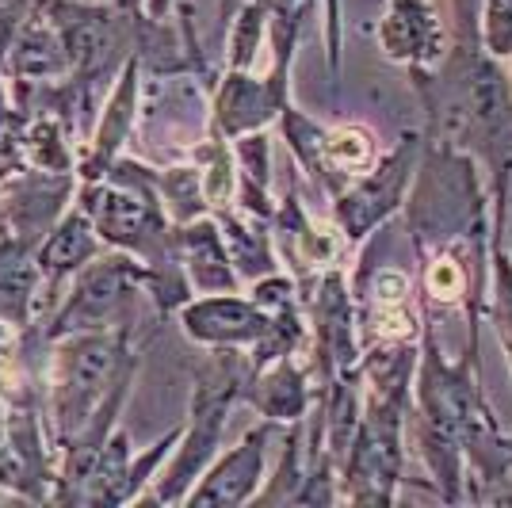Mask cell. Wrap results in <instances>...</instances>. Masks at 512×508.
Masks as SVG:
<instances>
[{
  "mask_svg": "<svg viewBox=\"0 0 512 508\" xmlns=\"http://www.w3.org/2000/svg\"><path fill=\"white\" fill-rule=\"evenodd\" d=\"M425 104V134L470 153L490 176V191L512 172V77L478 43H451L448 58L409 73Z\"/></svg>",
  "mask_w": 512,
  "mask_h": 508,
  "instance_id": "1",
  "label": "cell"
},
{
  "mask_svg": "<svg viewBox=\"0 0 512 508\" xmlns=\"http://www.w3.org/2000/svg\"><path fill=\"white\" fill-rule=\"evenodd\" d=\"M402 214L413 256L467 237H493L490 176L470 153L421 134V157Z\"/></svg>",
  "mask_w": 512,
  "mask_h": 508,
  "instance_id": "2",
  "label": "cell"
},
{
  "mask_svg": "<svg viewBox=\"0 0 512 508\" xmlns=\"http://www.w3.org/2000/svg\"><path fill=\"white\" fill-rule=\"evenodd\" d=\"M211 356L214 360L195 379L188 417L180 421V440L172 447L165 470L138 497L142 505H184L188 489L203 478V470L222 451V436H226L234 405L241 402L249 363H245V352H211Z\"/></svg>",
  "mask_w": 512,
  "mask_h": 508,
  "instance_id": "3",
  "label": "cell"
},
{
  "mask_svg": "<svg viewBox=\"0 0 512 508\" xmlns=\"http://www.w3.org/2000/svg\"><path fill=\"white\" fill-rule=\"evenodd\" d=\"M69 295L58 314L43 329V340L73 337V333H100V329H130L134 298L150 295V272L130 253H100L69 279Z\"/></svg>",
  "mask_w": 512,
  "mask_h": 508,
  "instance_id": "4",
  "label": "cell"
},
{
  "mask_svg": "<svg viewBox=\"0 0 512 508\" xmlns=\"http://www.w3.org/2000/svg\"><path fill=\"white\" fill-rule=\"evenodd\" d=\"M417 157H421V130H406L371 169L356 176V180H348L329 199L333 203V222H337L341 237L348 241V249L367 245L394 214L406 207Z\"/></svg>",
  "mask_w": 512,
  "mask_h": 508,
  "instance_id": "5",
  "label": "cell"
},
{
  "mask_svg": "<svg viewBox=\"0 0 512 508\" xmlns=\"http://www.w3.org/2000/svg\"><path fill=\"white\" fill-rule=\"evenodd\" d=\"M356 298V329L360 348L371 344H417L425 318H421V298H417V276L413 268L398 264H375L360 268L352 283Z\"/></svg>",
  "mask_w": 512,
  "mask_h": 508,
  "instance_id": "6",
  "label": "cell"
},
{
  "mask_svg": "<svg viewBox=\"0 0 512 508\" xmlns=\"http://www.w3.org/2000/svg\"><path fill=\"white\" fill-rule=\"evenodd\" d=\"M291 100V69H226L211 88V130L234 142L241 134L268 130L279 119L283 104Z\"/></svg>",
  "mask_w": 512,
  "mask_h": 508,
  "instance_id": "7",
  "label": "cell"
},
{
  "mask_svg": "<svg viewBox=\"0 0 512 508\" xmlns=\"http://www.w3.org/2000/svg\"><path fill=\"white\" fill-rule=\"evenodd\" d=\"M375 43L386 62L402 65L409 73H425L448 58L455 35L436 0H383Z\"/></svg>",
  "mask_w": 512,
  "mask_h": 508,
  "instance_id": "8",
  "label": "cell"
},
{
  "mask_svg": "<svg viewBox=\"0 0 512 508\" xmlns=\"http://www.w3.org/2000/svg\"><path fill=\"white\" fill-rule=\"evenodd\" d=\"M176 318H180L184 337L207 352H249L264 340L272 325V314L260 310L249 291L192 295L176 310Z\"/></svg>",
  "mask_w": 512,
  "mask_h": 508,
  "instance_id": "9",
  "label": "cell"
},
{
  "mask_svg": "<svg viewBox=\"0 0 512 508\" xmlns=\"http://www.w3.org/2000/svg\"><path fill=\"white\" fill-rule=\"evenodd\" d=\"M279 428H283V424L260 417V424H253V428L241 436V444H234L226 455L218 451V459H214V463L203 470V478L188 489L184 505L237 508V505L256 501V493H260L264 478H268V444L279 436Z\"/></svg>",
  "mask_w": 512,
  "mask_h": 508,
  "instance_id": "10",
  "label": "cell"
},
{
  "mask_svg": "<svg viewBox=\"0 0 512 508\" xmlns=\"http://www.w3.org/2000/svg\"><path fill=\"white\" fill-rule=\"evenodd\" d=\"M142 92H146V73H142V58L134 54L107 88L96 134L85 146V157L77 161V180H96V176H104L115 157H123V146L134 138L138 119H142Z\"/></svg>",
  "mask_w": 512,
  "mask_h": 508,
  "instance_id": "11",
  "label": "cell"
},
{
  "mask_svg": "<svg viewBox=\"0 0 512 508\" xmlns=\"http://www.w3.org/2000/svg\"><path fill=\"white\" fill-rule=\"evenodd\" d=\"M241 402H249L264 417L276 424L306 421V413L318 402V386L306 363V348L291 352L283 360L268 363L260 371H245V386H241Z\"/></svg>",
  "mask_w": 512,
  "mask_h": 508,
  "instance_id": "12",
  "label": "cell"
},
{
  "mask_svg": "<svg viewBox=\"0 0 512 508\" xmlns=\"http://www.w3.org/2000/svg\"><path fill=\"white\" fill-rule=\"evenodd\" d=\"M176 256H180V268H184V276H188L195 295L245 291L234 260L226 253V241H222V230H218L214 214H199L192 222L176 226Z\"/></svg>",
  "mask_w": 512,
  "mask_h": 508,
  "instance_id": "13",
  "label": "cell"
},
{
  "mask_svg": "<svg viewBox=\"0 0 512 508\" xmlns=\"http://www.w3.org/2000/svg\"><path fill=\"white\" fill-rule=\"evenodd\" d=\"M100 253H104V241L92 226V218L73 203L69 211L58 214V222L46 230V237L35 249L43 291H58L62 283H69L88 260H96Z\"/></svg>",
  "mask_w": 512,
  "mask_h": 508,
  "instance_id": "14",
  "label": "cell"
},
{
  "mask_svg": "<svg viewBox=\"0 0 512 508\" xmlns=\"http://www.w3.org/2000/svg\"><path fill=\"white\" fill-rule=\"evenodd\" d=\"M218 218V230H222V241H226V253L234 260L241 283H256V279L272 276V272H283L276 253V237H272V222L268 218H256V214L241 211V207H222L214 211Z\"/></svg>",
  "mask_w": 512,
  "mask_h": 508,
  "instance_id": "15",
  "label": "cell"
},
{
  "mask_svg": "<svg viewBox=\"0 0 512 508\" xmlns=\"http://www.w3.org/2000/svg\"><path fill=\"white\" fill-rule=\"evenodd\" d=\"M35 249L39 245L20 241V237H0V321L16 329L31 325L39 310V295H43Z\"/></svg>",
  "mask_w": 512,
  "mask_h": 508,
  "instance_id": "16",
  "label": "cell"
},
{
  "mask_svg": "<svg viewBox=\"0 0 512 508\" xmlns=\"http://www.w3.org/2000/svg\"><path fill=\"white\" fill-rule=\"evenodd\" d=\"M230 146H234V165H237L234 207L272 222L279 199L276 191H272V138H268V130L241 134Z\"/></svg>",
  "mask_w": 512,
  "mask_h": 508,
  "instance_id": "17",
  "label": "cell"
},
{
  "mask_svg": "<svg viewBox=\"0 0 512 508\" xmlns=\"http://www.w3.org/2000/svg\"><path fill=\"white\" fill-rule=\"evenodd\" d=\"M321 157H325V172H329V199L363 172L371 169L383 149H379V138L375 130L363 127V123H337V127H325V146H321Z\"/></svg>",
  "mask_w": 512,
  "mask_h": 508,
  "instance_id": "18",
  "label": "cell"
},
{
  "mask_svg": "<svg viewBox=\"0 0 512 508\" xmlns=\"http://www.w3.org/2000/svg\"><path fill=\"white\" fill-rule=\"evenodd\" d=\"M279 130H283V142L291 149L295 165L306 172L310 188L321 191L329 199V172H325V157H321V146H325V127L314 123L306 111H302L295 100H287L283 111H279Z\"/></svg>",
  "mask_w": 512,
  "mask_h": 508,
  "instance_id": "19",
  "label": "cell"
},
{
  "mask_svg": "<svg viewBox=\"0 0 512 508\" xmlns=\"http://www.w3.org/2000/svg\"><path fill=\"white\" fill-rule=\"evenodd\" d=\"M272 8L268 0H241L226 31V69H256L260 50L268 46Z\"/></svg>",
  "mask_w": 512,
  "mask_h": 508,
  "instance_id": "20",
  "label": "cell"
},
{
  "mask_svg": "<svg viewBox=\"0 0 512 508\" xmlns=\"http://www.w3.org/2000/svg\"><path fill=\"white\" fill-rule=\"evenodd\" d=\"M486 318H490L497 344L505 352L512 375V256L501 245V237L493 233V249H490V287H486Z\"/></svg>",
  "mask_w": 512,
  "mask_h": 508,
  "instance_id": "21",
  "label": "cell"
},
{
  "mask_svg": "<svg viewBox=\"0 0 512 508\" xmlns=\"http://www.w3.org/2000/svg\"><path fill=\"white\" fill-rule=\"evenodd\" d=\"M474 39L490 58L512 62V0H482Z\"/></svg>",
  "mask_w": 512,
  "mask_h": 508,
  "instance_id": "22",
  "label": "cell"
},
{
  "mask_svg": "<svg viewBox=\"0 0 512 508\" xmlns=\"http://www.w3.org/2000/svg\"><path fill=\"white\" fill-rule=\"evenodd\" d=\"M493 233L512 256V172L493 188Z\"/></svg>",
  "mask_w": 512,
  "mask_h": 508,
  "instance_id": "23",
  "label": "cell"
},
{
  "mask_svg": "<svg viewBox=\"0 0 512 508\" xmlns=\"http://www.w3.org/2000/svg\"><path fill=\"white\" fill-rule=\"evenodd\" d=\"M478 8H482V0H451V35H455L459 43H478V39H474Z\"/></svg>",
  "mask_w": 512,
  "mask_h": 508,
  "instance_id": "24",
  "label": "cell"
},
{
  "mask_svg": "<svg viewBox=\"0 0 512 508\" xmlns=\"http://www.w3.org/2000/svg\"><path fill=\"white\" fill-rule=\"evenodd\" d=\"M12 111H16V107L8 104V85L0 81V134H8V127L16 123V115H12Z\"/></svg>",
  "mask_w": 512,
  "mask_h": 508,
  "instance_id": "25",
  "label": "cell"
},
{
  "mask_svg": "<svg viewBox=\"0 0 512 508\" xmlns=\"http://www.w3.org/2000/svg\"><path fill=\"white\" fill-rule=\"evenodd\" d=\"M176 0H146V20H169Z\"/></svg>",
  "mask_w": 512,
  "mask_h": 508,
  "instance_id": "26",
  "label": "cell"
},
{
  "mask_svg": "<svg viewBox=\"0 0 512 508\" xmlns=\"http://www.w3.org/2000/svg\"><path fill=\"white\" fill-rule=\"evenodd\" d=\"M12 35H16V27L8 20H0V69H8V46H12Z\"/></svg>",
  "mask_w": 512,
  "mask_h": 508,
  "instance_id": "27",
  "label": "cell"
},
{
  "mask_svg": "<svg viewBox=\"0 0 512 508\" xmlns=\"http://www.w3.org/2000/svg\"><path fill=\"white\" fill-rule=\"evenodd\" d=\"M107 4H115L127 16H146V0H107Z\"/></svg>",
  "mask_w": 512,
  "mask_h": 508,
  "instance_id": "28",
  "label": "cell"
},
{
  "mask_svg": "<svg viewBox=\"0 0 512 508\" xmlns=\"http://www.w3.org/2000/svg\"><path fill=\"white\" fill-rule=\"evenodd\" d=\"M8 444V405L0 398V447Z\"/></svg>",
  "mask_w": 512,
  "mask_h": 508,
  "instance_id": "29",
  "label": "cell"
},
{
  "mask_svg": "<svg viewBox=\"0 0 512 508\" xmlns=\"http://www.w3.org/2000/svg\"><path fill=\"white\" fill-rule=\"evenodd\" d=\"M501 451H505V466L512 470V432H501Z\"/></svg>",
  "mask_w": 512,
  "mask_h": 508,
  "instance_id": "30",
  "label": "cell"
}]
</instances>
